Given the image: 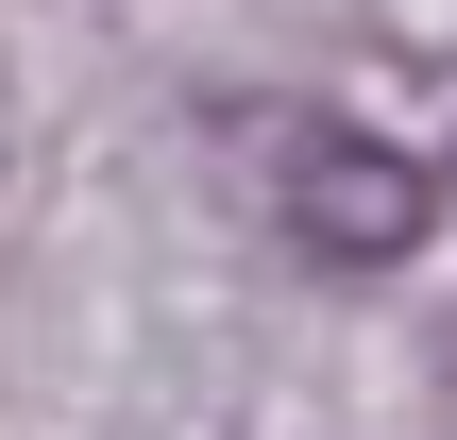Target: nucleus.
Segmentation results:
<instances>
[{
  "label": "nucleus",
  "instance_id": "obj_1",
  "mask_svg": "<svg viewBox=\"0 0 457 440\" xmlns=\"http://www.w3.org/2000/svg\"><path fill=\"white\" fill-rule=\"evenodd\" d=\"M288 203H305V237H322V254H407V220H424V187H407L373 136H339V119H305Z\"/></svg>",
  "mask_w": 457,
  "mask_h": 440
}]
</instances>
